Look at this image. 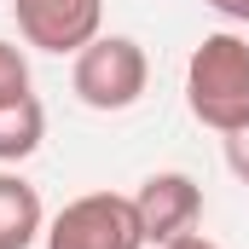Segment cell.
<instances>
[{
  "label": "cell",
  "instance_id": "1",
  "mask_svg": "<svg viewBox=\"0 0 249 249\" xmlns=\"http://www.w3.org/2000/svg\"><path fill=\"white\" fill-rule=\"evenodd\" d=\"M186 105L214 133L249 127V41L232 29H214L197 41L186 64Z\"/></svg>",
  "mask_w": 249,
  "mask_h": 249
},
{
  "label": "cell",
  "instance_id": "2",
  "mask_svg": "<svg viewBox=\"0 0 249 249\" xmlns=\"http://www.w3.org/2000/svg\"><path fill=\"white\" fill-rule=\"evenodd\" d=\"M145 81H151V64H145V47L133 35H99L75 53V70H70V87L87 110H133L145 99Z\"/></svg>",
  "mask_w": 249,
  "mask_h": 249
},
{
  "label": "cell",
  "instance_id": "3",
  "mask_svg": "<svg viewBox=\"0 0 249 249\" xmlns=\"http://www.w3.org/2000/svg\"><path fill=\"white\" fill-rule=\"evenodd\" d=\"M47 249H145L133 197L122 191H87L64 203L47 220Z\"/></svg>",
  "mask_w": 249,
  "mask_h": 249
},
{
  "label": "cell",
  "instance_id": "4",
  "mask_svg": "<svg viewBox=\"0 0 249 249\" xmlns=\"http://www.w3.org/2000/svg\"><path fill=\"white\" fill-rule=\"evenodd\" d=\"M18 35L41 53H81L87 41H99L105 23V0H12Z\"/></svg>",
  "mask_w": 249,
  "mask_h": 249
},
{
  "label": "cell",
  "instance_id": "5",
  "mask_svg": "<svg viewBox=\"0 0 249 249\" xmlns=\"http://www.w3.org/2000/svg\"><path fill=\"white\" fill-rule=\"evenodd\" d=\"M133 214H139V232H145V244H174V238H186L191 226H197V214H203V186L180 174V168H162V174H145L139 191H133Z\"/></svg>",
  "mask_w": 249,
  "mask_h": 249
},
{
  "label": "cell",
  "instance_id": "6",
  "mask_svg": "<svg viewBox=\"0 0 249 249\" xmlns=\"http://www.w3.org/2000/svg\"><path fill=\"white\" fill-rule=\"evenodd\" d=\"M35 238H47L41 191L23 174H0V249H29Z\"/></svg>",
  "mask_w": 249,
  "mask_h": 249
},
{
  "label": "cell",
  "instance_id": "7",
  "mask_svg": "<svg viewBox=\"0 0 249 249\" xmlns=\"http://www.w3.org/2000/svg\"><path fill=\"white\" fill-rule=\"evenodd\" d=\"M41 139H47V110H41L35 93L0 105V162H23V157H35Z\"/></svg>",
  "mask_w": 249,
  "mask_h": 249
},
{
  "label": "cell",
  "instance_id": "8",
  "mask_svg": "<svg viewBox=\"0 0 249 249\" xmlns=\"http://www.w3.org/2000/svg\"><path fill=\"white\" fill-rule=\"evenodd\" d=\"M29 93V58L12 47V41H0V105H12V99H23Z\"/></svg>",
  "mask_w": 249,
  "mask_h": 249
},
{
  "label": "cell",
  "instance_id": "9",
  "mask_svg": "<svg viewBox=\"0 0 249 249\" xmlns=\"http://www.w3.org/2000/svg\"><path fill=\"white\" fill-rule=\"evenodd\" d=\"M226 168L238 174L249 186V127H238V133H226Z\"/></svg>",
  "mask_w": 249,
  "mask_h": 249
},
{
  "label": "cell",
  "instance_id": "10",
  "mask_svg": "<svg viewBox=\"0 0 249 249\" xmlns=\"http://www.w3.org/2000/svg\"><path fill=\"white\" fill-rule=\"evenodd\" d=\"M220 18H232V23H249V0H209Z\"/></svg>",
  "mask_w": 249,
  "mask_h": 249
},
{
  "label": "cell",
  "instance_id": "11",
  "mask_svg": "<svg viewBox=\"0 0 249 249\" xmlns=\"http://www.w3.org/2000/svg\"><path fill=\"white\" fill-rule=\"evenodd\" d=\"M162 249H220V244L203 238V232H186V238H174V244H162Z\"/></svg>",
  "mask_w": 249,
  "mask_h": 249
}]
</instances>
